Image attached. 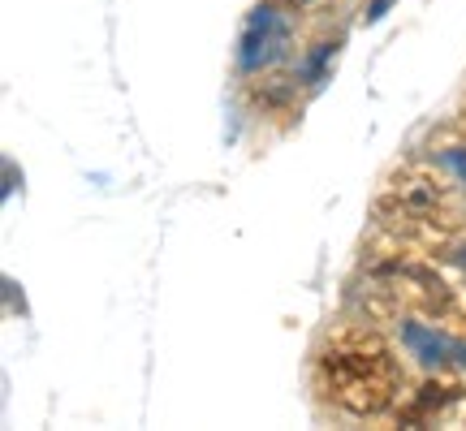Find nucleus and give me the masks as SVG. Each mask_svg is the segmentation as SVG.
I'll return each mask as SVG.
<instances>
[{"label":"nucleus","instance_id":"nucleus-3","mask_svg":"<svg viewBox=\"0 0 466 431\" xmlns=\"http://www.w3.org/2000/svg\"><path fill=\"white\" fill-rule=\"evenodd\" d=\"M398 336H401V346L410 349L423 366H436V371L466 366V341H458V336H450V332L432 328V324H419V319H398Z\"/></svg>","mask_w":466,"mask_h":431},{"label":"nucleus","instance_id":"nucleus-4","mask_svg":"<svg viewBox=\"0 0 466 431\" xmlns=\"http://www.w3.org/2000/svg\"><path fill=\"white\" fill-rule=\"evenodd\" d=\"M458 397H462L458 384H428L423 393H415L410 410H406V423H432V418L445 415V406H453Z\"/></svg>","mask_w":466,"mask_h":431},{"label":"nucleus","instance_id":"nucleus-5","mask_svg":"<svg viewBox=\"0 0 466 431\" xmlns=\"http://www.w3.org/2000/svg\"><path fill=\"white\" fill-rule=\"evenodd\" d=\"M333 52H337V44H329V39L307 52V61L299 65V78H302V83H307V86H319V83H324V74H329V61H333Z\"/></svg>","mask_w":466,"mask_h":431},{"label":"nucleus","instance_id":"nucleus-6","mask_svg":"<svg viewBox=\"0 0 466 431\" xmlns=\"http://www.w3.org/2000/svg\"><path fill=\"white\" fill-rule=\"evenodd\" d=\"M389 5H393V0H367V22H380V17L389 14Z\"/></svg>","mask_w":466,"mask_h":431},{"label":"nucleus","instance_id":"nucleus-1","mask_svg":"<svg viewBox=\"0 0 466 431\" xmlns=\"http://www.w3.org/2000/svg\"><path fill=\"white\" fill-rule=\"evenodd\" d=\"M401 363L371 328H337L329 332L324 349L316 354L319 393L350 410V415H384L401 397Z\"/></svg>","mask_w":466,"mask_h":431},{"label":"nucleus","instance_id":"nucleus-2","mask_svg":"<svg viewBox=\"0 0 466 431\" xmlns=\"http://www.w3.org/2000/svg\"><path fill=\"white\" fill-rule=\"evenodd\" d=\"M289 44H294V14L285 0H264L255 5L242 26V39H238V74L242 78H255V74H268L272 65H281L289 56Z\"/></svg>","mask_w":466,"mask_h":431}]
</instances>
